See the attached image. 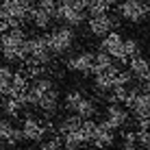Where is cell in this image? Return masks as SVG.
I'll return each instance as SVG.
<instances>
[{"label": "cell", "instance_id": "cell-35", "mask_svg": "<svg viewBox=\"0 0 150 150\" xmlns=\"http://www.w3.org/2000/svg\"><path fill=\"white\" fill-rule=\"evenodd\" d=\"M113 2H124V0H113Z\"/></svg>", "mask_w": 150, "mask_h": 150}, {"label": "cell", "instance_id": "cell-10", "mask_svg": "<svg viewBox=\"0 0 150 150\" xmlns=\"http://www.w3.org/2000/svg\"><path fill=\"white\" fill-rule=\"evenodd\" d=\"M26 39L24 28H9L7 33L0 35V48H20Z\"/></svg>", "mask_w": 150, "mask_h": 150}, {"label": "cell", "instance_id": "cell-23", "mask_svg": "<svg viewBox=\"0 0 150 150\" xmlns=\"http://www.w3.org/2000/svg\"><path fill=\"white\" fill-rule=\"evenodd\" d=\"M83 98H85V96H83L81 91H70V94L65 96V102H63L65 109H68V111H74L76 107H79V102L83 100Z\"/></svg>", "mask_w": 150, "mask_h": 150}, {"label": "cell", "instance_id": "cell-6", "mask_svg": "<svg viewBox=\"0 0 150 150\" xmlns=\"http://www.w3.org/2000/svg\"><path fill=\"white\" fill-rule=\"evenodd\" d=\"M113 142H115V133H113V128L109 126V122L107 120L100 122L98 128H96V135H94V139H91V144H94L96 148L105 150V148L113 146Z\"/></svg>", "mask_w": 150, "mask_h": 150}, {"label": "cell", "instance_id": "cell-34", "mask_svg": "<svg viewBox=\"0 0 150 150\" xmlns=\"http://www.w3.org/2000/svg\"><path fill=\"white\" fill-rule=\"evenodd\" d=\"M135 150H148V148H139V146H135Z\"/></svg>", "mask_w": 150, "mask_h": 150}, {"label": "cell", "instance_id": "cell-24", "mask_svg": "<svg viewBox=\"0 0 150 150\" xmlns=\"http://www.w3.org/2000/svg\"><path fill=\"white\" fill-rule=\"evenodd\" d=\"M11 76H13V72L9 70L7 65H0V91H2V96H4V91H7L9 83H11Z\"/></svg>", "mask_w": 150, "mask_h": 150}, {"label": "cell", "instance_id": "cell-21", "mask_svg": "<svg viewBox=\"0 0 150 150\" xmlns=\"http://www.w3.org/2000/svg\"><path fill=\"white\" fill-rule=\"evenodd\" d=\"M94 85H96V89L100 91V94H107V91L113 89V79H111L109 74H96Z\"/></svg>", "mask_w": 150, "mask_h": 150}, {"label": "cell", "instance_id": "cell-22", "mask_svg": "<svg viewBox=\"0 0 150 150\" xmlns=\"http://www.w3.org/2000/svg\"><path fill=\"white\" fill-rule=\"evenodd\" d=\"M122 48H124V54H126L128 59H133V57L139 54V44H137V39H122Z\"/></svg>", "mask_w": 150, "mask_h": 150}, {"label": "cell", "instance_id": "cell-12", "mask_svg": "<svg viewBox=\"0 0 150 150\" xmlns=\"http://www.w3.org/2000/svg\"><path fill=\"white\" fill-rule=\"evenodd\" d=\"M131 111L135 117H148V111H150V94L148 91H139L133 107H131Z\"/></svg>", "mask_w": 150, "mask_h": 150}, {"label": "cell", "instance_id": "cell-14", "mask_svg": "<svg viewBox=\"0 0 150 150\" xmlns=\"http://www.w3.org/2000/svg\"><path fill=\"white\" fill-rule=\"evenodd\" d=\"M81 124H83V120H81V117L74 113V115L65 117V120L59 124L57 133H59V137H63V135H68V133H72V131H79V128H81Z\"/></svg>", "mask_w": 150, "mask_h": 150}, {"label": "cell", "instance_id": "cell-11", "mask_svg": "<svg viewBox=\"0 0 150 150\" xmlns=\"http://www.w3.org/2000/svg\"><path fill=\"white\" fill-rule=\"evenodd\" d=\"M37 107L46 113V115H52V113L57 111V107H59V91H57L54 87H52L50 91L41 94V96H39V100H37Z\"/></svg>", "mask_w": 150, "mask_h": 150}, {"label": "cell", "instance_id": "cell-19", "mask_svg": "<svg viewBox=\"0 0 150 150\" xmlns=\"http://www.w3.org/2000/svg\"><path fill=\"white\" fill-rule=\"evenodd\" d=\"M52 87H54V85H52V81H50V79H44V76H39V79H35V81H33V85H30L28 89L33 91V94H37V98H39L41 94L50 91Z\"/></svg>", "mask_w": 150, "mask_h": 150}, {"label": "cell", "instance_id": "cell-30", "mask_svg": "<svg viewBox=\"0 0 150 150\" xmlns=\"http://www.w3.org/2000/svg\"><path fill=\"white\" fill-rule=\"evenodd\" d=\"M59 146H61V137L57 135L52 142H48V144H41V148L39 150H59Z\"/></svg>", "mask_w": 150, "mask_h": 150}, {"label": "cell", "instance_id": "cell-25", "mask_svg": "<svg viewBox=\"0 0 150 150\" xmlns=\"http://www.w3.org/2000/svg\"><path fill=\"white\" fill-rule=\"evenodd\" d=\"M133 81V74L131 72H117L115 79H113V87H128V83Z\"/></svg>", "mask_w": 150, "mask_h": 150}, {"label": "cell", "instance_id": "cell-27", "mask_svg": "<svg viewBox=\"0 0 150 150\" xmlns=\"http://www.w3.org/2000/svg\"><path fill=\"white\" fill-rule=\"evenodd\" d=\"M22 128H11L9 131V135H7V139H4L2 144H7V146H15V144H20L22 142Z\"/></svg>", "mask_w": 150, "mask_h": 150}, {"label": "cell", "instance_id": "cell-32", "mask_svg": "<svg viewBox=\"0 0 150 150\" xmlns=\"http://www.w3.org/2000/svg\"><path fill=\"white\" fill-rule=\"evenodd\" d=\"M148 117H137V131H148Z\"/></svg>", "mask_w": 150, "mask_h": 150}, {"label": "cell", "instance_id": "cell-31", "mask_svg": "<svg viewBox=\"0 0 150 150\" xmlns=\"http://www.w3.org/2000/svg\"><path fill=\"white\" fill-rule=\"evenodd\" d=\"M122 137H124V146H135V131H124Z\"/></svg>", "mask_w": 150, "mask_h": 150}, {"label": "cell", "instance_id": "cell-3", "mask_svg": "<svg viewBox=\"0 0 150 150\" xmlns=\"http://www.w3.org/2000/svg\"><path fill=\"white\" fill-rule=\"evenodd\" d=\"M148 2L144 0H124L120 2V15L128 22H142L148 18Z\"/></svg>", "mask_w": 150, "mask_h": 150}, {"label": "cell", "instance_id": "cell-20", "mask_svg": "<svg viewBox=\"0 0 150 150\" xmlns=\"http://www.w3.org/2000/svg\"><path fill=\"white\" fill-rule=\"evenodd\" d=\"M0 100H2V111L7 113L9 117H18L20 115V109H22V105H20L18 100H15V98H0Z\"/></svg>", "mask_w": 150, "mask_h": 150}, {"label": "cell", "instance_id": "cell-33", "mask_svg": "<svg viewBox=\"0 0 150 150\" xmlns=\"http://www.w3.org/2000/svg\"><path fill=\"white\" fill-rule=\"evenodd\" d=\"M122 150H135V146H124Z\"/></svg>", "mask_w": 150, "mask_h": 150}, {"label": "cell", "instance_id": "cell-17", "mask_svg": "<svg viewBox=\"0 0 150 150\" xmlns=\"http://www.w3.org/2000/svg\"><path fill=\"white\" fill-rule=\"evenodd\" d=\"M96 128H98V122L83 120L79 133H81V137H83V142H85V144H91V139H94V135H96Z\"/></svg>", "mask_w": 150, "mask_h": 150}, {"label": "cell", "instance_id": "cell-18", "mask_svg": "<svg viewBox=\"0 0 150 150\" xmlns=\"http://www.w3.org/2000/svg\"><path fill=\"white\" fill-rule=\"evenodd\" d=\"M61 144H65V150H79L85 142H83V137H81L79 131H72V133H68V135L61 137Z\"/></svg>", "mask_w": 150, "mask_h": 150}, {"label": "cell", "instance_id": "cell-2", "mask_svg": "<svg viewBox=\"0 0 150 150\" xmlns=\"http://www.w3.org/2000/svg\"><path fill=\"white\" fill-rule=\"evenodd\" d=\"M100 52H107L111 59H115L117 63H128V57L124 54V48H122V37L115 30H111V33L105 35V39L100 41Z\"/></svg>", "mask_w": 150, "mask_h": 150}, {"label": "cell", "instance_id": "cell-7", "mask_svg": "<svg viewBox=\"0 0 150 150\" xmlns=\"http://www.w3.org/2000/svg\"><path fill=\"white\" fill-rule=\"evenodd\" d=\"M128 65H131V74H133V81H139V83H148L150 79V68H148V59L142 54L128 59Z\"/></svg>", "mask_w": 150, "mask_h": 150}, {"label": "cell", "instance_id": "cell-26", "mask_svg": "<svg viewBox=\"0 0 150 150\" xmlns=\"http://www.w3.org/2000/svg\"><path fill=\"white\" fill-rule=\"evenodd\" d=\"M57 2H59V0H39L37 9H41L44 13H48L50 18H54V11H57Z\"/></svg>", "mask_w": 150, "mask_h": 150}, {"label": "cell", "instance_id": "cell-9", "mask_svg": "<svg viewBox=\"0 0 150 150\" xmlns=\"http://www.w3.org/2000/svg\"><path fill=\"white\" fill-rule=\"evenodd\" d=\"M107 122H109V126L113 131H117V128H124L128 122V111L124 109L120 105H109L107 107Z\"/></svg>", "mask_w": 150, "mask_h": 150}, {"label": "cell", "instance_id": "cell-28", "mask_svg": "<svg viewBox=\"0 0 150 150\" xmlns=\"http://www.w3.org/2000/svg\"><path fill=\"white\" fill-rule=\"evenodd\" d=\"M28 0H0V7L4 9H15V7H28Z\"/></svg>", "mask_w": 150, "mask_h": 150}, {"label": "cell", "instance_id": "cell-5", "mask_svg": "<svg viewBox=\"0 0 150 150\" xmlns=\"http://www.w3.org/2000/svg\"><path fill=\"white\" fill-rule=\"evenodd\" d=\"M46 135L44 131V122L37 120V117L33 115H26V120H24V126H22V137L28 139V142H41Z\"/></svg>", "mask_w": 150, "mask_h": 150}, {"label": "cell", "instance_id": "cell-16", "mask_svg": "<svg viewBox=\"0 0 150 150\" xmlns=\"http://www.w3.org/2000/svg\"><path fill=\"white\" fill-rule=\"evenodd\" d=\"M74 111H76V115H79L81 120H89V117L96 113V102H94V100H89V98H83Z\"/></svg>", "mask_w": 150, "mask_h": 150}, {"label": "cell", "instance_id": "cell-8", "mask_svg": "<svg viewBox=\"0 0 150 150\" xmlns=\"http://www.w3.org/2000/svg\"><path fill=\"white\" fill-rule=\"evenodd\" d=\"M68 68L72 72H83V74H91V68H94V52H81L76 57L68 59Z\"/></svg>", "mask_w": 150, "mask_h": 150}, {"label": "cell", "instance_id": "cell-1", "mask_svg": "<svg viewBox=\"0 0 150 150\" xmlns=\"http://www.w3.org/2000/svg\"><path fill=\"white\" fill-rule=\"evenodd\" d=\"M46 41H48L50 54H63V52H68L72 48V44H74V30L70 26H59L50 35H46Z\"/></svg>", "mask_w": 150, "mask_h": 150}, {"label": "cell", "instance_id": "cell-15", "mask_svg": "<svg viewBox=\"0 0 150 150\" xmlns=\"http://www.w3.org/2000/svg\"><path fill=\"white\" fill-rule=\"evenodd\" d=\"M111 7H113V0H87V11H89L91 15L109 13Z\"/></svg>", "mask_w": 150, "mask_h": 150}, {"label": "cell", "instance_id": "cell-29", "mask_svg": "<svg viewBox=\"0 0 150 150\" xmlns=\"http://www.w3.org/2000/svg\"><path fill=\"white\" fill-rule=\"evenodd\" d=\"M135 142L139 144V148H148V144H150L148 131H137V133H135Z\"/></svg>", "mask_w": 150, "mask_h": 150}, {"label": "cell", "instance_id": "cell-13", "mask_svg": "<svg viewBox=\"0 0 150 150\" xmlns=\"http://www.w3.org/2000/svg\"><path fill=\"white\" fill-rule=\"evenodd\" d=\"M26 18H30V20H33V24H35L37 28H41V30H46V28H48V26H50V20H52L48 13H44L41 9L33 7V4L28 7V13H26Z\"/></svg>", "mask_w": 150, "mask_h": 150}, {"label": "cell", "instance_id": "cell-4", "mask_svg": "<svg viewBox=\"0 0 150 150\" xmlns=\"http://www.w3.org/2000/svg\"><path fill=\"white\" fill-rule=\"evenodd\" d=\"M87 24H89V33L91 35L105 37L107 33H111V26H115V20H113L109 13H102V15H91Z\"/></svg>", "mask_w": 150, "mask_h": 150}]
</instances>
